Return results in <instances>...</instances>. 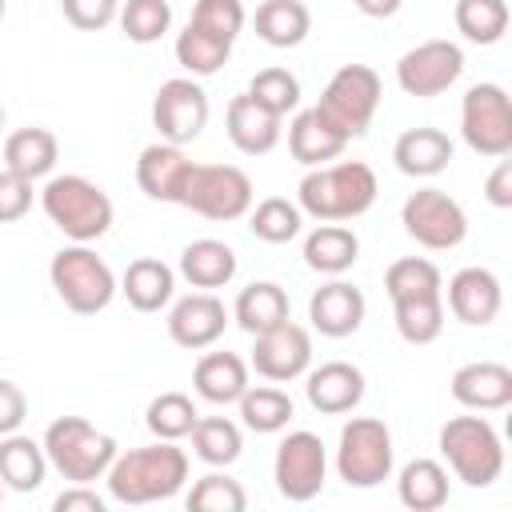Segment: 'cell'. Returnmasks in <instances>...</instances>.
I'll use <instances>...</instances> for the list:
<instances>
[{
    "mask_svg": "<svg viewBox=\"0 0 512 512\" xmlns=\"http://www.w3.org/2000/svg\"><path fill=\"white\" fill-rule=\"evenodd\" d=\"M300 224H304V212L292 200H284V196L260 200L252 208V216H248L252 236L264 240V244H288V240H296L300 236Z\"/></svg>",
    "mask_w": 512,
    "mask_h": 512,
    "instance_id": "74e56055",
    "label": "cell"
},
{
    "mask_svg": "<svg viewBox=\"0 0 512 512\" xmlns=\"http://www.w3.org/2000/svg\"><path fill=\"white\" fill-rule=\"evenodd\" d=\"M232 320L248 332V336H260L276 324L288 320V292L272 280H256L248 288H240L236 304H232Z\"/></svg>",
    "mask_w": 512,
    "mask_h": 512,
    "instance_id": "4dcf8cb0",
    "label": "cell"
},
{
    "mask_svg": "<svg viewBox=\"0 0 512 512\" xmlns=\"http://www.w3.org/2000/svg\"><path fill=\"white\" fill-rule=\"evenodd\" d=\"M484 196H488V204H496V208H512V160L500 156V164L492 168V176H488V184H484Z\"/></svg>",
    "mask_w": 512,
    "mask_h": 512,
    "instance_id": "681fc988",
    "label": "cell"
},
{
    "mask_svg": "<svg viewBox=\"0 0 512 512\" xmlns=\"http://www.w3.org/2000/svg\"><path fill=\"white\" fill-rule=\"evenodd\" d=\"M188 24H196V28L212 32V36L236 44V36H240V28H244V4H240V0H196Z\"/></svg>",
    "mask_w": 512,
    "mask_h": 512,
    "instance_id": "f6af8a7d",
    "label": "cell"
},
{
    "mask_svg": "<svg viewBox=\"0 0 512 512\" xmlns=\"http://www.w3.org/2000/svg\"><path fill=\"white\" fill-rule=\"evenodd\" d=\"M196 404L184 396V392H160L152 404H148V412H144V424H148V432L156 436V440H184L188 432H192V424H196Z\"/></svg>",
    "mask_w": 512,
    "mask_h": 512,
    "instance_id": "60d3db41",
    "label": "cell"
},
{
    "mask_svg": "<svg viewBox=\"0 0 512 512\" xmlns=\"http://www.w3.org/2000/svg\"><path fill=\"white\" fill-rule=\"evenodd\" d=\"M192 384L208 404H236L248 388V364L236 352H204L192 368Z\"/></svg>",
    "mask_w": 512,
    "mask_h": 512,
    "instance_id": "cb8c5ba5",
    "label": "cell"
},
{
    "mask_svg": "<svg viewBox=\"0 0 512 512\" xmlns=\"http://www.w3.org/2000/svg\"><path fill=\"white\" fill-rule=\"evenodd\" d=\"M460 72H464V52L452 40H424L396 60V84L420 100L448 92L460 80Z\"/></svg>",
    "mask_w": 512,
    "mask_h": 512,
    "instance_id": "4fadbf2b",
    "label": "cell"
},
{
    "mask_svg": "<svg viewBox=\"0 0 512 512\" xmlns=\"http://www.w3.org/2000/svg\"><path fill=\"white\" fill-rule=\"evenodd\" d=\"M52 508H56V512H104V500H100L88 484H76V488L60 492Z\"/></svg>",
    "mask_w": 512,
    "mask_h": 512,
    "instance_id": "f907efd6",
    "label": "cell"
},
{
    "mask_svg": "<svg viewBox=\"0 0 512 512\" xmlns=\"http://www.w3.org/2000/svg\"><path fill=\"white\" fill-rule=\"evenodd\" d=\"M400 224H404V232H408L416 244H424V248H432V252H448V248H456V244L468 236V216H464V208H460L448 192H440V188H420V192H412V196L404 200V208H400Z\"/></svg>",
    "mask_w": 512,
    "mask_h": 512,
    "instance_id": "8fae6325",
    "label": "cell"
},
{
    "mask_svg": "<svg viewBox=\"0 0 512 512\" xmlns=\"http://www.w3.org/2000/svg\"><path fill=\"white\" fill-rule=\"evenodd\" d=\"M116 20L132 44H156L172 24V8L168 0H124Z\"/></svg>",
    "mask_w": 512,
    "mask_h": 512,
    "instance_id": "7bdbcfd3",
    "label": "cell"
},
{
    "mask_svg": "<svg viewBox=\"0 0 512 512\" xmlns=\"http://www.w3.org/2000/svg\"><path fill=\"white\" fill-rule=\"evenodd\" d=\"M44 456L64 480L92 484L112 468L116 440L108 432H96L84 416H60L44 432Z\"/></svg>",
    "mask_w": 512,
    "mask_h": 512,
    "instance_id": "277c9868",
    "label": "cell"
},
{
    "mask_svg": "<svg viewBox=\"0 0 512 512\" xmlns=\"http://www.w3.org/2000/svg\"><path fill=\"white\" fill-rule=\"evenodd\" d=\"M364 312H368L364 292H360L356 284H348V280H328V284H320V288L312 292V300H308V320H312V328H316L320 336H332V340L352 336V332L364 324Z\"/></svg>",
    "mask_w": 512,
    "mask_h": 512,
    "instance_id": "e0dca14e",
    "label": "cell"
},
{
    "mask_svg": "<svg viewBox=\"0 0 512 512\" xmlns=\"http://www.w3.org/2000/svg\"><path fill=\"white\" fill-rule=\"evenodd\" d=\"M272 476H276V488L284 500L292 504H304V500H316L320 488H324V476H328V452L320 444L316 432H288L276 448V460H272Z\"/></svg>",
    "mask_w": 512,
    "mask_h": 512,
    "instance_id": "7c38bea8",
    "label": "cell"
},
{
    "mask_svg": "<svg viewBox=\"0 0 512 512\" xmlns=\"http://www.w3.org/2000/svg\"><path fill=\"white\" fill-rule=\"evenodd\" d=\"M460 136L480 156L512 152V100L500 84H472L460 100Z\"/></svg>",
    "mask_w": 512,
    "mask_h": 512,
    "instance_id": "9c48e42d",
    "label": "cell"
},
{
    "mask_svg": "<svg viewBox=\"0 0 512 512\" xmlns=\"http://www.w3.org/2000/svg\"><path fill=\"white\" fill-rule=\"evenodd\" d=\"M224 328H228V308L212 292H192V296L176 300L168 312V336L192 352L216 344L224 336Z\"/></svg>",
    "mask_w": 512,
    "mask_h": 512,
    "instance_id": "2e32d148",
    "label": "cell"
},
{
    "mask_svg": "<svg viewBox=\"0 0 512 512\" xmlns=\"http://www.w3.org/2000/svg\"><path fill=\"white\" fill-rule=\"evenodd\" d=\"M452 400L476 412H496L512 404V368L496 360H476L452 372Z\"/></svg>",
    "mask_w": 512,
    "mask_h": 512,
    "instance_id": "44dd1931",
    "label": "cell"
},
{
    "mask_svg": "<svg viewBox=\"0 0 512 512\" xmlns=\"http://www.w3.org/2000/svg\"><path fill=\"white\" fill-rule=\"evenodd\" d=\"M228 56H232V44L220 40V36H212V32H204V28H196V24H188V28L176 36V60H180V68H188L192 76H212V72H220V68L228 64Z\"/></svg>",
    "mask_w": 512,
    "mask_h": 512,
    "instance_id": "8d00e7d4",
    "label": "cell"
},
{
    "mask_svg": "<svg viewBox=\"0 0 512 512\" xmlns=\"http://www.w3.org/2000/svg\"><path fill=\"white\" fill-rule=\"evenodd\" d=\"M180 276L200 288V292H212V288H224L232 276H236V252L224 244V240H192L184 244L180 252Z\"/></svg>",
    "mask_w": 512,
    "mask_h": 512,
    "instance_id": "4316f807",
    "label": "cell"
},
{
    "mask_svg": "<svg viewBox=\"0 0 512 512\" xmlns=\"http://www.w3.org/2000/svg\"><path fill=\"white\" fill-rule=\"evenodd\" d=\"M28 416V396L20 392V384L12 380H0V436L16 432Z\"/></svg>",
    "mask_w": 512,
    "mask_h": 512,
    "instance_id": "c3c4849f",
    "label": "cell"
},
{
    "mask_svg": "<svg viewBox=\"0 0 512 512\" xmlns=\"http://www.w3.org/2000/svg\"><path fill=\"white\" fill-rule=\"evenodd\" d=\"M304 396L320 416H344L364 400V372L348 360H328L308 372Z\"/></svg>",
    "mask_w": 512,
    "mask_h": 512,
    "instance_id": "d6986e66",
    "label": "cell"
},
{
    "mask_svg": "<svg viewBox=\"0 0 512 512\" xmlns=\"http://www.w3.org/2000/svg\"><path fill=\"white\" fill-rule=\"evenodd\" d=\"M440 452L468 488H488L504 472V444L484 416H452L440 428Z\"/></svg>",
    "mask_w": 512,
    "mask_h": 512,
    "instance_id": "5b68a950",
    "label": "cell"
},
{
    "mask_svg": "<svg viewBox=\"0 0 512 512\" xmlns=\"http://www.w3.org/2000/svg\"><path fill=\"white\" fill-rule=\"evenodd\" d=\"M336 472L348 488H376L392 476V432L376 416H352L340 428Z\"/></svg>",
    "mask_w": 512,
    "mask_h": 512,
    "instance_id": "ba28073f",
    "label": "cell"
},
{
    "mask_svg": "<svg viewBox=\"0 0 512 512\" xmlns=\"http://www.w3.org/2000/svg\"><path fill=\"white\" fill-rule=\"evenodd\" d=\"M236 404H240L244 424L260 436H272V432L288 428V420H292V400L280 388H244V396Z\"/></svg>",
    "mask_w": 512,
    "mask_h": 512,
    "instance_id": "f35d334b",
    "label": "cell"
},
{
    "mask_svg": "<svg viewBox=\"0 0 512 512\" xmlns=\"http://www.w3.org/2000/svg\"><path fill=\"white\" fill-rule=\"evenodd\" d=\"M48 280L56 288V296L64 300V308H72L76 316H96L112 304L116 296V276L112 268L88 248V244H72L60 248L48 264Z\"/></svg>",
    "mask_w": 512,
    "mask_h": 512,
    "instance_id": "8992f818",
    "label": "cell"
},
{
    "mask_svg": "<svg viewBox=\"0 0 512 512\" xmlns=\"http://www.w3.org/2000/svg\"><path fill=\"white\" fill-rule=\"evenodd\" d=\"M364 16H372V20H388V16H396L400 12V4L404 0H352Z\"/></svg>",
    "mask_w": 512,
    "mask_h": 512,
    "instance_id": "816d5d0a",
    "label": "cell"
},
{
    "mask_svg": "<svg viewBox=\"0 0 512 512\" xmlns=\"http://www.w3.org/2000/svg\"><path fill=\"white\" fill-rule=\"evenodd\" d=\"M188 512H244L248 496L240 488V480L224 476V472H208L192 484V492L184 496Z\"/></svg>",
    "mask_w": 512,
    "mask_h": 512,
    "instance_id": "b9f144b4",
    "label": "cell"
},
{
    "mask_svg": "<svg viewBox=\"0 0 512 512\" xmlns=\"http://www.w3.org/2000/svg\"><path fill=\"white\" fill-rule=\"evenodd\" d=\"M456 28L472 44H496L508 32V0H456Z\"/></svg>",
    "mask_w": 512,
    "mask_h": 512,
    "instance_id": "e575fe53",
    "label": "cell"
},
{
    "mask_svg": "<svg viewBox=\"0 0 512 512\" xmlns=\"http://www.w3.org/2000/svg\"><path fill=\"white\" fill-rule=\"evenodd\" d=\"M32 208V180L16 176V172H0V224H12L20 216H28Z\"/></svg>",
    "mask_w": 512,
    "mask_h": 512,
    "instance_id": "7dc6e473",
    "label": "cell"
},
{
    "mask_svg": "<svg viewBox=\"0 0 512 512\" xmlns=\"http://www.w3.org/2000/svg\"><path fill=\"white\" fill-rule=\"evenodd\" d=\"M500 304H504V292H500L496 272H488V268H460L448 280V308L468 328L492 324L496 312H500Z\"/></svg>",
    "mask_w": 512,
    "mask_h": 512,
    "instance_id": "ac0fdd59",
    "label": "cell"
},
{
    "mask_svg": "<svg viewBox=\"0 0 512 512\" xmlns=\"http://www.w3.org/2000/svg\"><path fill=\"white\" fill-rule=\"evenodd\" d=\"M0 128H4V104H0Z\"/></svg>",
    "mask_w": 512,
    "mask_h": 512,
    "instance_id": "f5cc1de1",
    "label": "cell"
},
{
    "mask_svg": "<svg viewBox=\"0 0 512 512\" xmlns=\"http://www.w3.org/2000/svg\"><path fill=\"white\" fill-rule=\"evenodd\" d=\"M188 168L192 160L184 156L180 144H148L136 160V184L144 196L160 200V204H180V192H184V180H188Z\"/></svg>",
    "mask_w": 512,
    "mask_h": 512,
    "instance_id": "ffe728a7",
    "label": "cell"
},
{
    "mask_svg": "<svg viewBox=\"0 0 512 512\" xmlns=\"http://www.w3.org/2000/svg\"><path fill=\"white\" fill-rule=\"evenodd\" d=\"M380 96H384V88H380L376 68H368V64H344V68L324 84L316 112H320L340 136L352 140V136H364V132H368V124H372V116H376V108H380Z\"/></svg>",
    "mask_w": 512,
    "mask_h": 512,
    "instance_id": "52a82bcc",
    "label": "cell"
},
{
    "mask_svg": "<svg viewBox=\"0 0 512 512\" xmlns=\"http://www.w3.org/2000/svg\"><path fill=\"white\" fill-rule=\"evenodd\" d=\"M344 144H348V136H340L316 108L296 112V120L288 124V152L304 168H320L324 160H336L344 152Z\"/></svg>",
    "mask_w": 512,
    "mask_h": 512,
    "instance_id": "d4e9b609",
    "label": "cell"
},
{
    "mask_svg": "<svg viewBox=\"0 0 512 512\" xmlns=\"http://www.w3.org/2000/svg\"><path fill=\"white\" fill-rule=\"evenodd\" d=\"M224 128H228V140L244 152V156H264L280 144V116L260 108L248 92L232 96L228 104V116H224Z\"/></svg>",
    "mask_w": 512,
    "mask_h": 512,
    "instance_id": "7402d4cb",
    "label": "cell"
},
{
    "mask_svg": "<svg viewBox=\"0 0 512 512\" xmlns=\"http://www.w3.org/2000/svg\"><path fill=\"white\" fill-rule=\"evenodd\" d=\"M48 476V456L44 444H36L32 436L8 432L0 436V484L12 492H36Z\"/></svg>",
    "mask_w": 512,
    "mask_h": 512,
    "instance_id": "83f0119b",
    "label": "cell"
},
{
    "mask_svg": "<svg viewBox=\"0 0 512 512\" xmlns=\"http://www.w3.org/2000/svg\"><path fill=\"white\" fill-rule=\"evenodd\" d=\"M152 124L160 132V140L168 144H188L204 132L208 124V96L196 80L188 76H176V80H164L152 96Z\"/></svg>",
    "mask_w": 512,
    "mask_h": 512,
    "instance_id": "5bb4252c",
    "label": "cell"
},
{
    "mask_svg": "<svg viewBox=\"0 0 512 512\" xmlns=\"http://www.w3.org/2000/svg\"><path fill=\"white\" fill-rule=\"evenodd\" d=\"M396 308V332L408 344H432L444 332V300L436 296H408V300H392Z\"/></svg>",
    "mask_w": 512,
    "mask_h": 512,
    "instance_id": "d590c367",
    "label": "cell"
},
{
    "mask_svg": "<svg viewBox=\"0 0 512 512\" xmlns=\"http://www.w3.org/2000/svg\"><path fill=\"white\" fill-rule=\"evenodd\" d=\"M180 204L204 220H240L252 208V180L232 164H192Z\"/></svg>",
    "mask_w": 512,
    "mask_h": 512,
    "instance_id": "30bf717a",
    "label": "cell"
},
{
    "mask_svg": "<svg viewBox=\"0 0 512 512\" xmlns=\"http://www.w3.org/2000/svg\"><path fill=\"white\" fill-rule=\"evenodd\" d=\"M40 204H44V216L76 244H88V240H100L108 228H112V200L100 184H92L88 176H76V172H64V176H52L40 192Z\"/></svg>",
    "mask_w": 512,
    "mask_h": 512,
    "instance_id": "3957f363",
    "label": "cell"
},
{
    "mask_svg": "<svg viewBox=\"0 0 512 512\" xmlns=\"http://www.w3.org/2000/svg\"><path fill=\"white\" fill-rule=\"evenodd\" d=\"M396 496H400V504L412 508V512H436V508H444V500H448V472H444L436 460H428V456L408 460V464L400 468Z\"/></svg>",
    "mask_w": 512,
    "mask_h": 512,
    "instance_id": "d6a6232c",
    "label": "cell"
},
{
    "mask_svg": "<svg viewBox=\"0 0 512 512\" xmlns=\"http://www.w3.org/2000/svg\"><path fill=\"white\" fill-rule=\"evenodd\" d=\"M108 476V496L120 504H156L172 500L188 480V456L176 448V440H156L148 448L116 452Z\"/></svg>",
    "mask_w": 512,
    "mask_h": 512,
    "instance_id": "6da1fadb",
    "label": "cell"
},
{
    "mask_svg": "<svg viewBox=\"0 0 512 512\" xmlns=\"http://www.w3.org/2000/svg\"><path fill=\"white\" fill-rule=\"evenodd\" d=\"M308 364H312V336L300 324L284 320V324H276V328H268V332L256 336L252 368L264 380H276V384L296 380V376L308 372Z\"/></svg>",
    "mask_w": 512,
    "mask_h": 512,
    "instance_id": "9a60e30c",
    "label": "cell"
},
{
    "mask_svg": "<svg viewBox=\"0 0 512 512\" xmlns=\"http://www.w3.org/2000/svg\"><path fill=\"white\" fill-rule=\"evenodd\" d=\"M64 20L84 28V32H100L120 16V0H60Z\"/></svg>",
    "mask_w": 512,
    "mask_h": 512,
    "instance_id": "bcb514c9",
    "label": "cell"
},
{
    "mask_svg": "<svg viewBox=\"0 0 512 512\" xmlns=\"http://www.w3.org/2000/svg\"><path fill=\"white\" fill-rule=\"evenodd\" d=\"M60 144L48 128H20L4 140V168L24 176V180H40L56 168Z\"/></svg>",
    "mask_w": 512,
    "mask_h": 512,
    "instance_id": "1f68e13d",
    "label": "cell"
},
{
    "mask_svg": "<svg viewBox=\"0 0 512 512\" xmlns=\"http://www.w3.org/2000/svg\"><path fill=\"white\" fill-rule=\"evenodd\" d=\"M188 436H192V452L212 468H228L244 452V436L228 416H196Z\"/></svg>",
    "mask_w": 512,
    "mask_h": 512,
    "instance_id": "836d02e7",
    "label": "cell"
},
{
    "mask_svg": "<svg viewBox=\"0 0 512 512\" xmlns=\"http://www.w3.org/2000/svg\"><path fill=\"white\" fill-rule=\"evenodd\" d=\"M0 500H4V484H0Z\"/></svg>",
    "mask_w": 512,
    "mask_h": 512,
    "instance_id": "11a10c76",
    "label": "cell"
},
{
    "mask_svg": "<svg viewBox=\"0 0 512 512\" xmlns=\"http://www.w3.org/2000/svg\"><path fill=\"white\" fill-rule=\"evenodd\" d=\"M376 172L364 160H340V164H320L312 168L300 188H296V208L308 212L312 220L336 224V220H356L376 204Z\"/></svg>",
    "mask_w": 512,
    "mask_h": 512,
    "instance_id": "7a4b0ae2",
    "label": "cell"
},
{
    "mask_svg": "<svg viewBox=\"0 0 512 512\" xmlns=\"http://www.w3.org/2000/svg\"><path fill=\"white\" fill-rule=\"evenodd\" d=\"M252 24L268 48H296L312 32V12L304 0H264Z\"/></svg>",
    "mask_w": 512,
    "mask_h": 512,
    "instance_id": "f1b7e54d",
    "label": "cell"
},
{
    "mask_svg": "<svg viewBox=\"0 0 512 512\" xmlns=\"http://www.w3.org/2000/svg\"><path fill=\"white\" fill-rule=\"evenodd\" d=\"M384 288L392 300H408V296H436L444 292V276L432 260L424 256H404L384 272Z\"/></svg>",
    "mask_w": 512,
    "mask_h": 512,
    "instance_id": "ab89813d",
    "label": "cell"
},
{
    "mask_svg": "<svg viewBox=\"0 0 512 512\" xmlns=\"http://www.w3.org/2000/svg\"><path fill=\"white\" fill-rule=\"evenodd\" d=\"M360 256V240L352 228H344L340 220L336 224H320L316 232H308L304 240V264L320 276H340L356 264Z\"/></svg>",
    "mask_w": 512,
    "mask_h": 512,
    "instance_id": "f546056e",
    "label": "cell"
},
{
    "mask_svg": "<svg viewBox=\"0 0 512 512\" xmlns=\"http://www.w3.org/2000/svg\"><path fill=\"white\" fill-rule=\"evenodd\" d=\"M120 292L136 312H160L176 292V272L156 256H140L124 268Z\"/></svg>",
    "mask_w": 512,
    "mask_h": 512,
    "instance_id": "484cf974",
    "label": "cell"
},
{
    "mask_svg": "<svg viewBox=\"0 0 512 512\" xmlns=\"http://www.w3.org/2000/svg\"><path fill=\"white\" fill-rule=\"evenodd\" d=\"M248 96L260 104V108H268V112H276L280 120L300 104V80L288 72V68H260L252 80H248Z\"/></svg>",
    "mask_w": 512,
    "mask_h": 512,
    "instance_id": "ee69618b",
    "label": "cell"
},
{
    "mask_svg": "<svg viewBox=\"0 0 512 512\" xmlns=\"http://www.w3.org/2000/svg\"><path fill=\"white\" fill-rule=\"evenodd\" d=\"M0 20H4V0H0Z\"/></svg>",
    "mask_w": 512,
    "mask_h": 512,
    "instance_id": "db71d44e",
    "label": "cell"
},
{
    "mask_svg": "<svg viewBox=\"0 0 512 512\" xmlns=\"http://www.w3.org/2000/svg\"><path fill=\"white\" fill-rule=\"evenodd\" d=\"M392 160H396V168L404 172V176H416V180H424V176H436V172H444L448 168V160H452V140L440 132V128H408V132H400V140L392 144Z\"/></svg>",
    "mask_w": 512,
    "mask_h": 512,
    "instance_id": "603a6c76",
    "label": "cell"
}]
</instances>
